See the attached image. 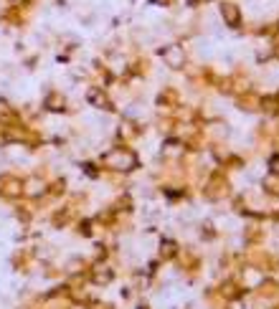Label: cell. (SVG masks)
I'll return each instance as SVG.
<instances>
[{
  "instance_id": "obj_1",
  "label": "cell",
  "mask_w": 279,
  "mask_h": 309,
  "mask_svg": "<svg viewBox=\"0 0 279 309\" xmlns=\"http://www.w3.org/2000/svg\"><path fill=\"white\" fill-rule=\"evenodd\" d=\"M43 190H46V187H43L41 180H28L26 187H23V193H28V195H41Z\"/></svg>"
},
{
  "instance_id": "obj_2",
  "label": "cell",
  "mask_w": 279,
  "mask_h": 309,
  "mask_svg": "<svg viewBox=\"0 0 279 309\" xmlns=\"http://www.w3.org/2000/svg\"><path fill=\"white\" fill-rule=\"evenodd\" d=\"M3 193H5V195H10V198H18L20 193H23V187H20V183H18V180H10V183H5Z\"/></svg>"
},
{
  "instance_id": "obj_3",
  "label": "cell",
  "mask_w": 279,
  "mask_h": 309,
  "mask_svg": "<svg viewBox=\"0 0 279 309\" xmlns=\"http://www.w3.org/2000/svg\"><path fill=\"white\" fill-rule=\"evenodd\" d=\"M89 99H92V102H97V107H104V96L99 94V92H89Z\"/></svg>"
}]
</instances>
